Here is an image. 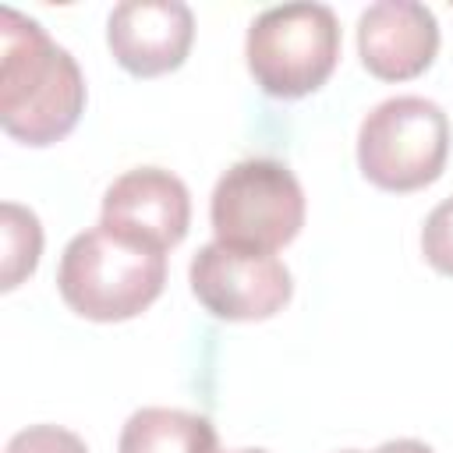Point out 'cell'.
I'll return each instance as SVG.
<instances>
[{"label": "cell", "instance_id": "7c38bea8", "mask_svg": "<svg viewBox=\"0 0 453 453\" xmlns=\"http://www.w3.org/2000/svg\"><path fill=\"white\" fill-rule=\"evenodd\" d=\"M421 255L435 273L453 276V195L428 212L421 226Z\"/></svg>", "mask_w": 453, "mask_h": 453}, {"label": "cell", "instance_id": "8992f818", "mask_svg": "<svg viewBox=\"0 0 453 453\" xmlns=\"http://www.w3.org/2000/svg\"><path fill=\"white\" fill-rule=\"evenodd\" d=\"M191 294L223 322H262L283 311L294 294L290 269L265 251H241L230 244H205L188 269Z\"/></svg>", "mask_w": 453, "mask_h": 453}, {"label": "cell", "instance_id": "30bf717a", "mask_svg": "<svg viewBox=\"0 0 453 453\" xmlns=\"http://www.w3.org/2000/svg\"><path fill=\"white\" fill-rule=\"evenodd\" d=\"M209 418L177 407H142L124 421L117 453H216Z\"/></svg>", "mask_w": 453, "mask_h": 453}, {"label": "cell", "instance_id": "7a4b0ae2", "mask_svg": "<svg viewBox=\"0 0 453 453\" xmlns=\"http://www.w3.org/2000/svg\"><path fill=\"white\" fill-rule=\"evenodd\" d=\"M166 283V255L131 244L106 226L67 241L57 269L64 304L92 322H124L142 315Z\"/></svg>", "mask_w": 453, "mask_h": 453}, {"label": "cell", "instance_id": "277c9868", "mask_svg": "<svg viewBox=\"0 0 453 453\" xmlns=\"http://www.w3.org/2000/svg\"><path fill=\"white\" fill-rule=\"evenodd\" d=\"M449 156V120L425 96L382 99L357 131V166L382 191L407 195L442 177Z\"/></svg>", "mask_w": 453, "mask_h": 453}, {"label": "cell", "instance_id": "2e32d148", "mask_svg": "<svg viewBox=\"0 0 453 453\" xmlns=\"http://www.w3.org/2000/svg\"><path fill=\"white\" fill-rule=\"evenodd\" d=\"M340 453H361V449H340Z\"/></svg>", "mask_w": 453, "mask_h": 453}, {"label": "cell", "instance_id": "8fae6325", "mask_svg": "<svg viewBox=\"0 0 453 453\" xmlns=\"http://www.w3.org/2000/svg\"><path fill=\"white\" fill-rule=\"evenodd\" d=\"M0 230H4V273L0 287L14 290L21 280H28L42 255V226L39 216L18 202L0 205Z\"/></svg>", "mask_w": 453, "mask_h": 453}, {"label": "cell", "instance_id": "ba28073f", "mask_svg": "<svg viewBox=\"0 0 453 453\" xmlns=\"http://www.w3.org/2000/svg\"><path fill=\"white\" fill-rule=\"evenodd\" d=\"M195 42V14L180 0H124L110 11L106 46L134 78L177 71Z\"/></svg>", "mask_w": 453, "mask_h": 453}, {"label": "cell", "instance_id": "52a82bcc", "mask_svg": "<svg viewBox=\"0 0 453 453\" xmlns=\"http://www.w3.org/2000/svg\"><path fill=\"white\" fill-rule=\"evenodd\" d=\"M99 226L110 234L166 255L191 226V195L184 180L159 166H138L120 173L103 195Z\"/></svg>", "mask_w": 453, "mask_h": 453}, {"label": "cell", "instance_id": "5b68a950", "mask_svg": "<svg viewBox=\"0 0 453 453\" xmlns=\"http://www.w3.org/2000/svg\"><path fill=\"white\" fill-rule=\"evenodd\" d=\"M209 219L219 244L280 251L304 226V191L276 159H241L212 188Z\"/></svg>", "mask_w": 453, "mask_h": 453}, {"label": "cell", "instance_id": "9a60e30c", "mask_svg": "<svg viewBox=\"0 0 453 453\" xmlns=\"http://www.w3.org/2000/svg\"><path fill=\"white\" fill-rule=\"evenodd\" d=\"M216 453H265V449H216Z\"/></svg>", "mask_w": 453, "mask_h": 453}, {"label": "cell", "instance_id": "6da1fadb", "mask_svg": "<svg viewBox=\"0 0 453 453\" xmlns=\"http://www.w3.org/2000/svg\"><path fill=\"white\" fill-rule=\"evenodd\" d=\"M85 113L78 60L14 7L0 11V124L21 145H53Z\"/></svg>", "mask_w": 453, "mask_h": 453}, {"label": "cell", "instance_id": "4fadbf2b", "mask_svg": "<svg viewBox=\"0 0 453 453\" xmlns=\"http://www.w3.org/2000/svg\"><path fill=\"white\" fill-rule=\"evenodd\" d=\"M7 453H88V446L60 425H28L7 442Z\"/></svg>", "mask_w": 453, "mask_h": 453}, {"label": "cell", "instance_id": "5bb4252c", "mask_svg": "<svg viewBox=\"0 0 453 453\" xmlns=\"http://www.w3.org/2000/svg\"><path fill=\"white\" fill-rule=\"evenodd\" d=\"M372 453H435V449L425 446V442H418V439H389V442H382Z\"/></svg>", "mask_w": 453, "mask_h": 453}, {"label": "cell", "instance_id": "9c48e42d", "mask_svg": "<svg viewBox=\"0 0 453 453\" xmlns=\"http://www.w3.org/2000/svg\"><path fill=\"white\" fill-rule=\"evenodd\" d=\"M357 53L368 74L382 81L418 78L439 53V21L425 4L379 0L357 21Z\"/></svg>", "mask_w": 453, "mask_h": 453}, {"label": "cell", "instance_id": "3957f363", "mask_svg": "<svg viewBox=\"0 0 453 453\" xmlns=\"http://www.w3.org/2000/svg\"><path fill=\"white\" fill-rule=\"evenodd\" d=\"M255 85L276 99H301L329 81L340 60V25L326 4H280L262 11L244 39Z\"/></svg>", "mask_w": 453, "mask_h": 453}]
</instances>
